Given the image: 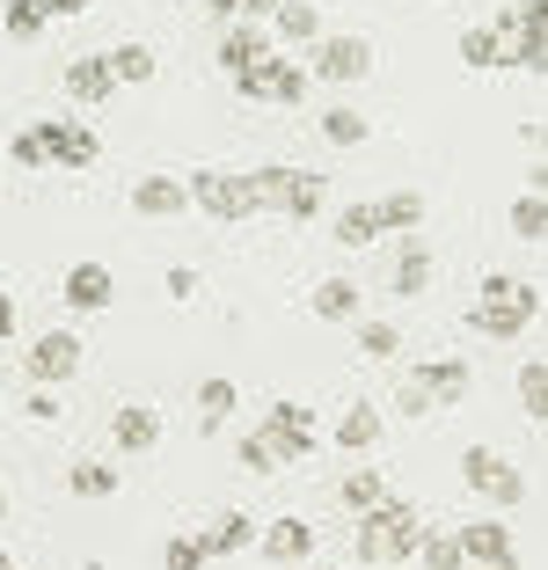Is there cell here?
<instances>
[{
    "label": "cell",
    "mask_w": 548,
    "mask_h": 570,
    "mask_svg": "<svg viewBox=\"0 0 548 570\" xmlns=\"http://www.w3.org/2000/svg\"><path fill=\"white\" fill-rule=\"evenodd\" d=\"M67 490H74V498H110V490H117V469H110V461H74V469H67Z\"/></svg>",
    "instance_id": "cell-37"
},
{
    "label": "cell",
    "mask_w": 548,
    "mask_h": 570,
    "mask_svg": "<svg viewBox=\"0 0 548 570\" xmlns=\"http://www.w3.org/2000/svg\"><path fill=\"white\" fill-rule=\"evenodd\" d=\"M534 315H541V285H534V278H512V271H490V278L476 285L468 330L490 336V344H512V336L534 330Z\"/></svg>",
    "instance_id": "cell-1"
},
{
    "label": "cell",
    "mask_w": 548,
    "mask_h": 570,
    "mask_svg": "<svg viewBox=\"0 0 548 570\" xmlns=\"http://www.w3.org/2000/svg\"><path fill=\"white\" fill-rule=\"evenodd\" d=\"M417 563H424V570H468L453 527H424V541H417Z\"/></svg>",
    "instance_id": "cell-33"
},
{
    "label": "cell",
    "mask_w": 548,
    "mask_h": 570,
    "mask_svg": "<svg viewBox=\"0 0 548 570\" xmlns=\"http://www.w3.org/2000/svg\"><path fill=\"white\" fill-rule=\"evenodd\" d=\"M322 198H330V184H322V168H293V176H285V198H278V213H285V219H315V213H322Z\"/></svg>",
    "instance_id": "cell-22"
},
{
    "label": "cell",
    "mask_w": 548,
    "mask_h": 570,
    "mask_svg": "<svg viewBox=\"0 0 548 570\" xmlns=\"http://www.w3.org/2000/svg\"><path fill=\"white\" fill-rule=\"evenodd\" d=\"M381 424H388V417H381V403H351L344 417H336V432H330V439H336L344 453H373V446H381Z\"/></svg>",
    "instance_id": "cell-20"
},
{
    "label": "cell",
    "mask_w": 548,
    "mask_h": 570,
    "mask_svg": "<svg viewBox=\"0 0 548 570\" xmlns=\"http://www.w3.org/2000/svg\"><path fill=\"white\" fill-rule=\"evenodd\" d=\"M205 8H213V22H242V16H234V0H205Z\"/></svg>",
    "instance_id": "cell-48"
},
{
    "label": "cell",
    "mask_w": 548,
    "mask_h": 570,
    "mask_svg": "<svg viewBox=\"0 0 548 570\" xmlns=\"http://www.w3.org/2000/svg\"><path fill=\"white\" fill-rule=\"evenodd\" d=\"M51 132H59V118L51 125H22V132L8 139V161L16 168H51Z\"/></svg>",
    "instance_id": "cell-30"
},
{
    "label": "cell",
    "mask_w": 548,
    "mask_h": 570,
    "mask_svg": "<svg viewBox=\"0 0 548 570\" xmlns=\"http://www.w3.org/2000/svg\"><path fill=\"white\" fill-rule=\"evenodd\" d=\"M59 293H67V307H74V315H102V307L117 301V278H110V264L81 256V264L67 271V285H59Z\"/></svg>",
    "instance_id": "cell-10"
},
{
    "label": "cell",
    "mask_w": 548,
    "mask_h": 570,
    "mask_svg": "<svg viewBox=\"0 0 548 570\" xmlns=\"http://www.w3.org/2000/svg\"><path fill=\"white\" fill-rule=\"evenodd\" d=\"M133 213H147V219H176V213H190V190H183V176H139L133 184Z\"/></svg>",
    "instance_id": "cell-16"
},
{
    "label": "cell",
    "mask_w": 548,
    "mask_h": 570,
    "mask_svg": "<svg viewBox=\"0 0 548 570\" xmlns=\"http://www.w3.org/2000/svg\"><path fill=\"white\" fill-rule=\"evenodd\" d=\"M395 417H432V395H424L417 381H402L395 387Z\"/></svg>",
    "instance_id": "cell-44"
},
{
    "label": "cell",
    "mask_w": 548,
    "mask_h": 570,
    "mask_svg": "<svg viewBox=\"0 0 548 570\" xmlns=\"http://www.w3.org/2000/svg\"><path fill=\"white\" fill-rule=\"evenodd\" d=\"M242 469H249V475H271V469H278V446H271L264 432H249V439H242Z\"/></svg>",
    "instance_id": "cell-40"
},
{
    "label": "cell",
    "mask_w": 548,
    "mask_h": 570,
    "mask_svg": "<svg viewBox=\"0 0 548 570\" xmlns=\"http://www.w3.org/2000/svg\"><path fill=\"white\" fill-rule=\"evenodd\" d=\"M110 88H117V73H110V59H102V51H81V59L67 67V96L81 102V110H102V102H110Z\"/></svg>",
    "instance_id": "cell-17"
},
{
    "label": "cell",
    "mask_w": 548,
    "mask_h": 570,
    "mask_svg": "<svg viewBox=\"0 0 548 570\" xmlns=\"http://www.w3.org/2000/svg\"><path fill=\"white\" fill-rule=\"evenodd\" d=\"M461 67H476V73H498L505 67V37L482 22V30H461Z\"/></svg>",
    "instance_id": "cell-31"
},
{
    "label": "cell",
    "mask_w": 548,
    "mask_h": 570,
    "mask_svg": "<svg viewBox=\"0 0 548 570\" xmlns=\"http://www.w3.org/2000/svg\"><path fill=\"white\" fill-rule=\"evenodd\" d=\"M242 176H249V198H256V213H278V198H285V176H293V168H285V161H271V168H242Z\"/></svg>",
    "instance_id": "cell-38"
},
{
    "label": "cell",
    "mask_w": 548,
    "mask_h": 570,
    "mask_svg": "<svg viewBox=\"0 0 548 570\" xmlns=\"http://www.w3.org/2000/svg\"><path fill=\"white\" fill-rule=\"evenodd\" d=\"M519 410H527V417H541V410H548V373H541V358H527V366H519Z\"/></svg>",
    "instance_id": "cell-39"
},
{
    "label": "cell",
    "mask_w": 548,
    "mask_h": 570,
    "mask_svg": "<svg viewBox=\"0 0 548 570\" xmlns=\"http://www.w3.org/2000/svg\"><path fill=\"white\" fill-rule=\"evenodd\" d=\"M315 59H307V81H330V88H344V81H365L373 73V45L365 37H315Z\"/></svg>",
    "instance_id": "cell-6"
},
{
    "label": "cell",
    "mask_w": 548,
    "mask_h": 570,
    "mask_svg": "<svg viewBox=\"0 0 548 570\" xmlns=\"http://www.w3.org/2000/svg\"><path fill=\"white\" fill-rule=\"evenodd\" d=\"M264 30H271V45H315V37H322V16L307 8V0H278Z\"/></svg>",
    "instance_id": "cell-21"
},
{
    "label": "cell",
    "mask_w": 548,
    "mask_h": 570,
    "mask_svg": "<svg viewBox=\"0 0 548 570\" xmlns=\"http://www.w3.org/2000/svg\"><path fill=\"white\" fill-rule=\"evenodd\" d=\"M0 570H22V563H16V556H8V549H0Z\"/></svg>",
    "instance_id": "cell-49"
},
{
    "label": "cell",
    "mask_w": 548,
    "mask_h": 570,
    "mask_svg": "<svg viewBox=\"0 0 548 570\" xmlns=\"http://www.w3.org/2000/svg\"><path fill=\"white\" fill-rule=\"evenodd\" d=\"M102 59H110L117 88H139V81H154V51H147V45H117V51H102Z\"/></svg>",
    "instance_id": "cell-36"
},
{
    "label": "cell",
    "mask_w": 548,
    "mask_h": 570,
    "mask_svg": "<svg viewBox=\"0 0 548 570\" xmlns=\"http://www.w3.org/2000/svg\"><path fill=\"white\" fill-rule=\"evenodd\" d=\"M22 417H30V424H59V417H67V403H59L51 387H30V403H22Z\"/></svg>",
    "instance_id": "cell-41"
},
{
    "label": "cell",
    "mask_w": 548,
    "mask_h": 570,
    "mask_svg": "<svg viewBox=\"0 0 548 570\" xmlns=\"http://www.w3.org/2000/svg\"><path fill=\"white\" fill-rule=\"evenodd\" d=\"M417 541H424V512H417L410 498H381L373 512H359V534H351V549H359V563H410Z\"/></svg>",
    "instance_id": "cell-2"
},
{
    "label": "cell",
    "mask_w": 548,
    "mask_h": 570,
    "mask_svg": "<svg viewBox=\"0 0 548 570\" xmlns=\"http://www.w3.org/2000/svg\"><path fill=\"white\" fill-rule=\"evenodd\" d=\"M37 8H45V16H88L96 0H37Z\"/></svg>",
    "instance_id": "cell-46"
},
{
    "label": "cell",
    "mask_w": 548,
    "mask_h": 570,
    "mask_svg": "<svg viewBox=\"0 0 548 570\" xmlns=\"http://www.w3.org/2000/svg\"><path fill=\"white\" fill-rule=\"evenodd\" d=\"M402 352V330L381 315H359V358H373V366H388V358Z\"/></svg>",
    "instance_id": "cell-32"
},
{
    "label": "cell",
    "mask_w": 548,
    "mask_h": 570,
    "mask_svg": "<svg viewBox=\"0 0 548 570\" xmlns=\"http://www.w3.org/2000/svg\"><path fill=\"white\" fill-rule=\"evenodd\" d=\"M8 336H16V301L0 293V344H8Z\"/></svg>",
    "instance_id": "cell-47"
},
{
    "label": "cell",
    "mask_w": 548,
    "mask_h": 570,
    "mask_svg": "<svg viewBox=\"0 0 548 570\" xmlns=\"http://www.w3.org/2000/svg\"><path fill=\"white\" fill-rule=\"evenodd\" d=\"M256 432L278 446V469L285 461H307V453H315V410L307 403H271V417L256 424Z\"/></svg>",
    "instance_id": "cell-9"
},
{
    "label": "cell",
    "mask_w": 548,
    "mask_h": 570,
    "mask_svg": "<svg viewBox=\"0 0 548 570\" xmlns=\"http://www.w3.org/2000/svg\"><path fill=\"white\" fill-rule=\"evenodd\" d=\"M417 387H424V395H432V410H453L468 395V381H476V373H468V358H424V366L410 373Z\"/></svg>",
    "instance_id": "cell-14"
},
{
    "label": "cell",
    "mask_w": 548,
    "mask_h": 570,
    "mask_svg": "<svg viewBox=\"0 0 548 570\" xmlns=\"http://www.w3.org/2000/svg\"><path fill=\"white\" fill-rule=\"evenodd\" d=\"M22 373H30V387L74 381V373H81V336H74V330H45L30 352H22Z\"/></svg>",
    "instance_id": "cell-7"
},
{
    "label": "cell",
    "mask_w": 548,
    "mask_h": 570,
    "mask_svg": "<svg viewBox=\"0 0 548 570\" xmlns=\"http://www.w3.org/2000/svg\"><path fill=\"white\" fill-rule=\"evenodd\" d=\"M388 498V483H381V469H351L344 483H336V504H344L351 520H359V512H373V504Z\"/></svg>",
    "instance_id": "cell-28"
},
{
    "label": "cell",
    "mask_w": 548,
    "mask_h": 570,
    "mask_svg": "<svg viewBox=\"0 0 548 570\" xmlns=\"http://www.w3.org/2000/svg\"><path fill=\"white\" fill-rule=\"evenodd\" d=\"M373 219H381V235H417L424 198H417V190H388V198H373Z\"/></svg>",
    "instance_id": "cell-24"
},
{
    "label": "cell",
    "mask_w": 548,
    "mask_h": 570,
    "mask_svg": "<svg viewBox=\"0 0 548 570\" xmlns=\"http://www.w3.org/2000/svg\"><path fill=\"white\" fill-rule=\"evenodd\" d=\"M110 446L117 453H154V446H162V410H154V403H117Z\"/></svg>",
    "instance_id": "cell-12"
},
{
    "label": "cell",
    "mask_w": 548,
    "mask_h": 570,
    "mask_svg": "<svg viewBox=\"0 0 548 570\" xmlns=\"http://www.w3.org/2000/svg\"><path fill=\"white\" fill-rule=\"evenodd\" d=\"M102 139L88 118H59V132H51V168H96Z\"/></svg>",
    "instance_id": "cell-19"
},
{
    "label": "cell",
    "mask_w": 548,
    "mask_h": 570,
    "mask_svg": "<svg viewBox=\"0 0 548 570\" xmlns=\"http://www.w3.org/2000/svg\"><path fill=\"white\" fill-rule=\"evenodd\" d=\"M271 51H278V45H271L264 22H227V37H219L213 59H219L227 73H242V67H256V59H271Z\"/></svg>",
    "instance_id": "cell-18"
},
{
    "label": "cell",
    "mask_w": 548,
    "mask_h": 570,
    "mask_svg": "<svg viewBox=\"0 0 548 570\" xmlns=\"http://www.w3.org/2000/svg\"><path fill=\"white\" fill-rule=\"evenodd\" d=\"M264 102H285V110H300L307 102V67H293V59H271V73H264Z\"/></svg>",
    "instance_id": "cell-27"
},
{
    "label": "cell",
    "mask_w": 548,
    "mask_h": 570,
    "mask_svg": "<svg viewBox=\"0 0 548 570\" xmlns=\"http://www.w3.org/2000/svg\"><path fill=\"white\" fill-rule=\"evenodd\" d=\"M512 235H519V242H541V235H548V198H541V184L512 198Z\"/></svg>",
    "instance_id": "cell-35"
},
{
    "label": "cell",
    "mask_w": 548,
    "mask_h": 570,
    "mask_svg": "<svg viewBox=\"0 0 548 570\" xmlns=\"http://www.w3.org/2000/svg\"><path fill=\"white\" fill-rule=\"evenodd\" d=\"M271 8H278V0H234V16H242V22H271Z\"/></svg>",
    "instance_id": "cell-45"
},
{
    "label": "cell",
    "mask_w": 548,
    "mask_h": 570,
    "mask_svg": "<svg viewBox=\"0 0 548 570\" xmlns=\"http://www.w3.org/2000/svg\"><path fill=\"white\" fill-rule=\"evenodd\" d=\"M330 570H336V563H330Z\"/></svg>",
    "instance_id": "cell-51"
},
{
    "label": "cell",
    "mask_w": 548,
    "mask_h": 570,
    "mask_svg": "<svg viewBox=\"0 0 548 570\" xmlns=\"http://www.w3.org/2000/svg\"><path fill=\"white\" fill-rule=\"evenodd\" d=\"M453 541H461L468 570H519V541L505 520H468V527H453Z\"/></svg>",
    "instance_id": "cell-8"
},
{
    "label": "cell",
    "mask_w": 548,
    "mask_h": 570,
    "mask_svg": "<svg viewBox=\"0 0 548 570\" xmlns=\"http://www.w3.org/2000/svg\"><path fill=\"white\" fill-rule=\"evenodd\" d=\"M388 293H395V301H417V293H432V249H424L417 235H402L395 264H388Z\"/></svg>",
    "instance_id": "cell-13"
},
{
    "label": "cell",
    "mask_w": 548,
    "mask_h": 570,
    "mask_svg": "<svg viewBox=\"0 0 548 570\" xmlns=\"http://www.w3.org/2000/svg\"><path fill=\"white\" fill-rule=\"evenodd\" d=\"M330 235L344 242V249H373V242H381V219H373V205H336Z\"/></svg>",
    "instance_id": "cell-25"
},
{
    "label": "cell",
    "mask_w": 548,
    "mask_h": 570,
    "mask_svg": "<svg viewBox=\"0 0 548 570\" xmlns=\"http://www.w3.org/2000/svg\"><path fill=\"white\" fill-rule=\"evenodd\" d=\"M315 132L330 139V147H365V139H373V125H365V110H336V102H330V110L315 118Z\"/></svg>",
    "instance_id": "cell-29"
},
{
    "label": "cell",
    "mask_w": 548,
    "mask_h": 570,
    "mask_svg": "<svg viewBox=\"0 0 548 570\" xmlns=\"http://www.w3.org/2000/svg\"><path fill=\"white\" fill-rule=\"evenodd\" d=\"M490 30L505 37V67H527V73H541L548 67V37H541V0H512Z\"/></svg>",
    "instance_id": "cell-5"
},
{
    "label": "cell",
    "mask_w": 548,
    "mask_h": 570,
    "mask_svg": "<svg viewBox=\"0 0 548 570\" xmlns=\"http://www.w3.org/2000/svg\"><path fill=\"white\" fill-rule=\"evenodd\" d=\"M162 563H168V570H205V549H198L190 534H176V541H168V556H162Z\"/></svg>",
    "instance_id": "cell-42"
},
{
    "label": "cell",
    "mask_w": 548,
    "mask_h": 570,
    "mask_svg": "<svg viewBox=\"0 0 548 570\" xmlns=\"http://www.w3.org/2000/svg\"><path fill=\"white\" fill-rule=\"evenodd\" d=\"M307 307H315V315L322 322H359V285H351V278H322L315 285V293H307Z\"/></svg>",
    "instance_id": "cell-23"
},
{
    "label": "cell",
    "mask_w": 548,
    "mask_h": 570,
    "mask_svg": "<svg viewBox=\"0 0 548 570\" xmlns=\"http://www.w3.org/2000/svg\"><path fill=\"white\" fill-rule=\"evenodd\" d=\"M183 190H190V205H198L205 219H219V227H249L256 219V198H249V176H242V168H190Z\"/></svg>",
    "instance_id": "cell-3"
},
{
    "label": "cell",
    "mask_w": 548,
    "mask_h": 570,
    "mask_svg": "<svg viewBox=\"0 0 548 570\" xmlns=\"http://www.w3.org/2000/svg\"><path fill=\"white\" fill-rule=\"evenodd\" d=\"M45 8H37V0H8V8H0V30H8V45H37V37H45Z\"/></svg>",
    "instance_id": "cell-34"
},
{
    "label": "cell",
    "mask_w": 548,
    "mask_h": 570,
    "mask_svg": "<svg viewBox=\"0 0 548 570\" xmlns=\"http://www.w3.org/2000/svg\"><path fill=\"white\" fill-rule=\"evenodd\" d=\"M256 549H264L271 563L300 570L307 556H315V520H271V527H256Z\"/></svg>",
    "instance_id": "cell-11"
},
{
    "label": "cell",
    "mask_w": 548,
    "mask_h": 570,
    "mask_svg": "<svg viewBox=\"0 0 548 570\" xmlns=\"http://www.w3.org/2000/svg\"><path fill=\"white\" fill-rule=\"evenodd\" d=\"M234 403H242V387H234L227 373H213V381H198V424H205V432H219V424L234 417Z\"/></svg>",
    "instance_id": "cell-26"
},
{
    "label": "cell",
    "mask_w": 548,
    "mask_h": 570,
    "mask_svg": "<svg viewBox=\"0 0 548 570\" xmlns=\"http://www.w3.org/2000/svg\"><path fill=\"white\" fill-rule=\"evenodd\" d=\"M198 271H190V264H176V271H168V278H162V293H168V301H198Z\"/></svg>",
    "instance_id": "cell-43"
},
{
    "label": "cell",
    "mask_w": 548,
    "mask_h": 570,
    "mask_svg": "<svg viewBox=\"0 0 548 570\" xmlns=\"http://www.w3.org/2000/svg\"><path fill=\"white\" fill-rule=\"evenodd\" d=\"M205 549V563H219V556H242V549H256V520L249 512H219L213 527H198V534H190Z\"/></svg>",
    "instance_id": "cell-15"
},
{
    "label": "cell",
    "mask_w": 548,
    "mask_h": 570,
    "mask_svg": "<svg viewBox=\"0 0 548 570\" xmlns=\"http://www.w3.org/2000/svg\"><path fill=\"white\" fill-rule=\"evenodd\" d=\"M0 520H8V490H0Z\"/></svg>",
    "instance_id": "cell-50"
},
{
    "label": "cell",
    "mask_w": 548,
    "mask_h": 570,
    "mask_svg": "<svg viewBox=\"0 0 548 570\" xmlns=\"http://www.w3.org/2000/svg\"><path fill=\"white\" fill-rule=\"evenodd\" d=\"M461 483L482 490L498 512H512V504L527 498V469H519V461H505L498 446H468V453H461Z\"/></svg>",
    "instance_id": "cell-4"
}]
</instances>
